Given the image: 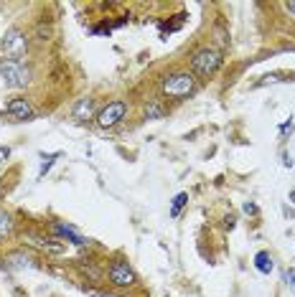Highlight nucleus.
Returning <instances> with one entry per match:
<instances>
[{
    "label": "nucleus",
    "mask_w": 295,
    "mask_h": 297,
    "mask_svg": "<svg viewBox=\"0 0 295 297\" xmlns=\"http://www.w3.org/2000/svg\"><path fill=\"white\" fill-rule=\"evenodd\" d=\"M161 89H163L166 97L183 99V97H189V94L196 89V79H194V74H189V71H173V74H168V76L163 79Z\"/></svg>",
    "instance_id": "nucleus-1"
},
{
    "label": "nucleus",
    "mask_w": 295,
    "mask_h": 297,
    "mask_svg": "<svg viewBox=\"0 0 295 297\" xmlns=\"http://www.w3.org/2000/svg\"><path fill=\"white\" fill-rule=\"evenodd\" d=\"M0 76L6 79L11 89H23L31 81V71L21 61H13V59H0Z\"/></svg>",
    "instance_id": "nucleus-2"
},
{
    "label": "nucleus",
    "mask_w": 295,
    "mask_h": 297,
    "mask_svg": "<svg viewBox=\"0 0 295 297\" xmlns=\"http://www.w3.org/2000/svg\"><path fill=\"white\" fill-rule=\"evenodd\" d=\"M219 66H222V54L216 49H199L191 56V69L199 76H211L219 71Z\"/></svg>",
    "instance_id": "nucleus-3"
},
{
    "label": "nucleus",
    "mask_w": 295,
    "mask_h": 297,
    "mask_svg": "<svg viewBox=\"0 0 295 297\" xmlns=\"http://www.w3.org/2000/svg\"><path fill=\"white\" fill-rule=\"evenodd\" d=\"M125 114H127V102L125 99H115V102H109V104H104L99 112H97V124L99 127H115L120 119H125Z\"/></svg>",
    "instance_id": "nucleus-4"
},
{
    "label": "nucleus",
    "mask_w": 295,
    "mask_h": 297,
    "mask_svg": "<svg viewBox=\"0 0 295 297\" xmlns=\"http://www.w3.org/2000/svg\"><path fill=\"white\" fill-rule=\"evenodd\" d=\"M3 51H6V56L8 59H13V61H21L23 59V54H26V49H28V44H26V36L18 31V28H11L8 33H6V38H3Z\"/></svg>",
    "instance_id": "nucleus-5"
},
{
    "label": "nucleus",
    "mask_w": 295,
    "mask_h": 297,
    "mask_svg": "<svg viewBox=\"0 0 295 297\" xmlns=\"http://www.w3.org/2000/svg\"><path fill=\"white\" fill-rule=\"evenodd\" d=\"M109 282L117 287H132L135 284V272L125 259H115L109 264Z\"/></svg>",
    "instance_id": "nucleus-6"
},
{
    "label": "nucleus",
    "mask_w": 295,
    "mask_h": 297,
    "mask_svg": "<svg viewBox=\"0 0 295 297\" xmlns=\"http://www.w3.org/2000/svg\"><path fill=\"white\" fill-rule=\"evenodd\" d=\"M6 117H8V122H26V119L33 117V107H31V102L23 99V97L11 99V102L6 104Z\"/></svg>",
    "instance_id": "nucleus-7"
},
{
    "label": "nucleus",
    "mask_w": 295,
    "mask_h": 297,
    "mask_svg": "<svg viewBox=\"0 0 295 297\" xmlns=\"http://www.w3.org/2000/svg\"><path fill=\"white\" fill-rule=\"evenodd\" d=\"M51 231H54L59 239H66V241H71V244H77V246H84V244H87V239H84L74 226H69V224L54 221V224H51Z\"/></svg>",
    "instance_id": "nucleus-8"
},
{
    "label": "nucleus",
    "mask_w": 295,
    "mask_h": 297,
    "mask_svg": "<svg viewBox=\"0 0 295 297\" xmlns=\"http://www.w3.org/2000/svg\"><path fill=\"white\" fill-rule=\"evenodd\" d=\"M92 112H94V99H89V97L79 99V102L74 104V109H71L74 119H84V117H89Z\"/></svg>",
    "instance_id": "nucleus-9"
},
{
    "label": "nucleus",
    "mask_w": 295,
    "mask_h": 297,
    "mask_svg": "<svg viewBox=\"0 0 295 297\" xmlns=\"http://www.w3.org/2000/svg\"><path fill=\"white\" fill-rule=\"evenodd\" d=\"M254 267H257V272L270 274V272L275 269V262H272L270 251H257V254H254Z\"/></svg>",
    "instance_id": "nucleus-10"
},
{
    "label": "nucleus",
    "mask_w": 295,
    "mask_h": 297,
    "mask_svg": "<svg viewBox=\"0 0 295 297\" xmlns=\"http://www.w3.org/2000/svg\"><path fill=\"white\" fill-rule=\"evenodd\" d=\"M163 114H166V107L161 104V99H151L145 104V117L148 119H161Z\"/></svg>",
    "instance_id": "nucleus-11"
},
{
    "label": "nucleus",
    "mask_w": 295,
    "mask_h": 297,
    "mask_svg": "<svg viewBox=\"0 0 295 297\" xmlns=\"http://www.w3.org/2000/svg\"><path fill=\"white\" fill-rule=\"evenodd\" d=\"M186 203H189V193H178V196L173 198V203H171V211H168V214H171V219H176Z\"/></svg>",
    "instance_id": "nucleus-12"
},
{
    "label": "nucleus",
    "mask_w": 295,
    "mask_h": 297,
    "mask_svg": "<svg viewBox=\"0 0 295 297\" xmlns=\"http://www.w3.org/2000/svg\"><path fill=\"white\" fill-rule=\"evenodd\" d=\"M11 231H13V219H11V214L0 211V239H3V236H8Z\"/></svg>",
    "instance_id": "nucleus-13"
},
{
    "label": "nucleus",
    "mask_w": 295,
    "mask_h": 297,
    "mask_svg": "<svg viewBox=\"0 0 295 297\" xmlns=\"http://www.w3.org/2000/svg\"><path fill=\"white\" fill-rule=\"evenodd\" d=\"M59 158V153H51V155H44V165H41V173H39V178H44L49 171H51V165H54V160Z\"/></svg>",
    "instance_id": "nucleus-14"
},
{
    "label": "nucleus",
    "mask_w": 295,
    "mask_h": 297,
    "mask_svg": "<svg viewBox=\"0 0 295 297\" xmlns=\"http://www.w3.org/2000/svg\"><path fill=\"white\" fill-rule=\"evenodd\" d=\"M33 244H36V246H41V249H46V251H54V254L64 251V246H61V244H49V241H44V239H33Z\"/></svg>",
    "instance_id": "nucleus-15"
},
{
    "label": "nucleus",
    "mask_w": 295,
    "mask_h": 297,
    "mask_svg": "<svg viewBox=\"0 0 295 297\" xmlns=\"http://www.w3.org/2000/svg\"><path fill=\"white\" fill-rule=\"evenodd\" d=\"M282 74H270V76H262V81L257 84V87H262V84H277V81H285V79H280Z\"/></svg>",
    "instance_id": "nucleus-16"
},
{
    "label": "nucleus",
    "mask_w": 295,
    "mask_h": 297,
    "mask_svg": "<svg viewBox=\"0 0 295 297\" xmlns=\"http://www.w3.org/2000/svg\"><path fill=\"white\" fill-rule=\"evenodd\" d=\"M285 282H287V287L295 292V267H290V269L285 272Z\"/></svg>",
    "instance_id": "nucleus-17"
},
{
    "label": "nucleus",
    "mask_w": 295,
    "mask_h": 297,
    "mask_svg": "<svg viewBox=\"0 0 295 297\" xmlns=\"http://www.w3.org/2000/svg\"><path fill=\"white\" fill-rule=\"evenodd\" d=\"M292 127H295V124H292V119H287V122H282L280 132H282V135H287V132H292Z\"/></svg>",
    "instance_id": "nucleus-18"
},
{
    "label": "nucleus",
    "mask_w": 295,
    "mask_h": 297,
    "mask_svg": "<svg viewBox=\"0 0 295 297\" xmlns=\"http://www.w3.org/2000/svg\"><path fill=\"white\" fill-rule=\"evenodd\" d=\"M285 11H287V13H292V16H295V0H290V3H285Z\"/></svg>",
    "instance_id": "nucleus-19"
},
{
    "label": "nucleus",
    "mask_w": 295,
    "mask_h": 297,
    "mask_svg": "<svg viewBox=\"0 0 295 297\" xmlns=\"http://www.w3.org/2000/svg\"><path fill=\"white\" fill-rule=\"evenodd\" d=\"M244 211H247V214H257V206H254V203H244Z\"/></svg>",
    "instance_id": "nucleus-20"
},
{
    "label": "nucleus",
    "mask_w": 295,
    "mask_h": 297,
    "mask_svg": "<svg viewBox=\"0 0 295 297\" xmlns=\"http://www.w3.org/2000/svg\"><path fill=\"white\" fill-rule=\"evenodd\" d=\"M224 226H227V229H234V216H227V219H224Z\"/></svg>",
    "instance_id": "nucleus-21"
}]
</instances>
